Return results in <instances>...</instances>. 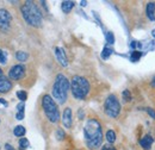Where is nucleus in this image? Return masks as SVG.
Masks as SVG:
<instances>
[{"label":"nucleus","mask_w":155,"mask_h":150,"mask_svg":"<svg viewBox=\"0 0 155 150\" xmlns=\"http://www.w3.org/2000/svg\"><path fill=\"white\" fill-rule=\"evenodd\" d=\"M84 136L86 145L91 150H97L103 143L101 125L97 119H88L84 126Z\"/></svg>","instance_id":"1"},{"label":"nucleus","mask_w":155,"mask_h":150,"mask_svg":"<svg viewBox=\"0 0 155 150\" xmlns=\"http://www.w3.org/2000/svg\"><path fill=\"white\" fill-rule=\"evenodd\" d=\"M20 12L23 15V18L30 26L39 28L42 25V13L34 1H25L20 7Z\"/></svg>","instance_id":"2"},{"label":"nucleus","mask_w":155,"mask_h":150,"mask_svg":"<svg viewBox=\"0 0 155 150\" xmlns=\"http://www.w3.org/2000/svg\"><path fill=\"white\" fill-rule=\"evenodd\" d=\"M71 87V82L63 74H58L55 79V82L53 85V99H55L58 104H64L67 100L68 91Z\"/></svg>","instance_id":"3"},{"label":"nucleus","mask_w":155,"mask_h":150,"mask_svg":"<svg viewBox=\"0 0 155 150\" xmlns=\"http://www.w3.org/2000/svg\"><path fill=\"white\" fill-rule=\"evenodd\" d=\"M71 91L75 99L82 100L87 96L90 92V82L86 77L75 75L71 80Z\"/></svg>","instance_id":"4"},{"label":"nucleus","mask_w":155,"mask_h":150,"mask_svg":"<svg viewBox=\"0 0 155 150\" xmlns=\"http://www.w3.org/2000/svg\"><path fill=\"white\" fill-rule=\"evenodd\" d=\"M42 107L44 110V113L47 116V118L51 122V123H58L60 120V111H58V107L55 103V100L45 94L43 98H42Z\"/></svg>","instance_id":"5"},{"label":"nucleus","mask_w":155,"mask_h":150,"mask_svg":"<svg viewBox=\"0 0 155 150\" xmlns=\"http://www.w3.org/2000/svg\"><path fill=\"white\" fill-rule=\"evenodd\" d=\"M104 110H105V113L111 118L118 117V114L120 113V104H119L116 95L110 94L106 98V100L104 103Z\"/></svg>","instance_id":"6"},{"label":"nucleus","mask_w":155,"mask_h":150,"mask_svg":"<svg viewBox=\"0 0 155 150\" xmlns=\"http://www.w3.org/2000/svg\"><path fill=\"white\" fill-rule=\"evenodd\" d=\"M11 20H12L11 13L5 8H0V30L1 31H7L10 29Z\"/></svg>","instance_id":"7"},{"label":"nucleus","mask_w":155,"mask_h":150,"mask_svg":"<svg viewBox=\"0 0 155 150\" xmlns=\"http://www.w3.org/2000/svg\"><path fill=\"white\" fill-rule=\"evenodd\" d=\"M25 74V67L23 64H16L10 68L8 70V77L11 80H20Z\"/></svg>","instance_id":"8"},{"label":"nucleus","mask_w":155,"mask_h":150,"mask_svg":"<svg viewBox=\"0 0 155 150\" xmlns=\"http://www.w3.org/2000/svg\"><path fill=\"white\" fill-rule=\"evenodd\" d=\"M55 55H56V58H58V63L62 66V67H67L68 66V60H67V56L64 54V50L62 48H55Z\"/></svg>","instance_id":"9"},{"label":"nucleus","mask_w":155,"mask_h":150,"mask_svg":"<svg viewBox=\"0 0 155 150\" xmlns=\"http://www.w3.org/2000/svg\"><path fill=\"white\" fill-rule=\"evenodd\" d=\"M12 88V82L5 77V76H0V93H7L10 92Z\"/></svg>","instance_id":"10"},{"label":"nucleus","mask_w":155,"mask_h":150,"mask_svg":"<svg viewBox=\"0 0 155 150\" xmlns=\"http://www.w3.org/2000/svg\"><path fill=\"white\" fill-rule=\"evenodd\" d=\"M62 124L67 129H69L72 126V110L69 107H67L63 111V114H62Z\"/></svg>","instance_id":"11"},{"label":"nucleus","mask_w":155,"mask_h":150,"mask_svg":"<svg viewBox=\"0 0 155 150\" xmlns=\"http://www.w3.org/2000/svg\"><path fill=\"white\" fill-rule=\"evenodd\" d=\"M153 142H154L153 137H152L150 135H146V136L140 141V145H141L144 150H150Z\"/></svg>","instance_id":"12"},{"label":"nucleus","mask_w":155,"mask_h":150,"mask_svg":"<svg viewBox=\"0 0 155 150\" xmlns=\"http://www.w3.org/2000/svg\"><path fill=\"white\" fill-rule=\"evenodd\" d=\"M74 7V1H71V0H64L61 2V10L64 12V13H69Z\"/></svg>","instance_id":"13"},{"label":"nucleus","mask_w":155,"mask_h":150,"mask_svg":"<svg viewBox=\"0 0 155 150\" xmlns=\"http://www.w3.org/2000/svg\"><path fill=\"white\" fill-rule=\"evenodd\" d=\"M147 16L152 21L155 20V2H149L147 5Z\"/></svg>","instance_id":"14"},{"label":"nucleus","mask_w":155,"mask_h":150,"mask_svg":"<svg viewBox=\"0 0 155 150\" xmlns=\"http://www.w3.org/2000/svg\"><path fill=\"white\" fill-rule=\"evenodd\" d=\"M25 128L24 126H21V125H18V126H16L15 128V130H13V133H15V136H17V137H23L24 135H25Z\"/></svg>","instance_id":"15"},{"label":"nucleus","mask_w":155,"mask_h":150,"mask_svg":"<svg viewBox=\"0 0 155 150\" xmlns=\"http://www.w3.org/2000/svg\"><path fill=\"white\" fill-rule=\"evenodd\" d=\"M106 141L109 143H115V141H116V132L114 131V130H107V132H106Z\"/></svg>","instance_id":"16"},{"label":"nucleus","mask_w":155,"mask_h":150,"mask_svg":"<svg viewBox=\"0 0 155 150\" xmlns=\"http://www.w3.org/2000/svg\"><path fill=\"white\" fill-rule=\"evenodd\" d=\"M29 57V54L25 53V51H17L16 53V58L19 61V62H25Z\"/></svg>","instance_id":"17"},{"label":"nucleus","mask_w":155,"mask_h":150,"mask_svg":"<svg viewBox=\"0 0 155 150\" xmlns=\"http://www.w3.org/2000/svg\"><path fill=\"white\" fill-rule=\"evenodd\" d=\"M112 53H114L112 49H110L109 47H105V48L103 49V51H101V58H103V60H107Z\"/></svg>","instance_id":"18"},{"label":"nucleus","mask_w":155,"mask_h":150,"mask_svg":"<svg viewBox=\"0 0 155 150\" xmlns=\"http://www.w3.org/2000/svg\"><path fill=\"white\" fill-rule=\"evenodd\" d=\"M30 147V143H29V141H28V138H25V137H23L21 139H19V148L21 150H25L26 148H29Z\"/></svg>","instance_id":"19"},{"label":"nucleus","mask_w":155,"mask_h":150,"mask_svg":"<svg viewBox=\"0 0 155 150\" xmlns=\"http://www.w3.org/2000/svg\"><path fill=\"white\" fill-rule=\"evenodd\" d=\"M142 56V53L141 51H137V50H134L131 54H130V60L133 61V62H137L140 58Z\"/></svg>","instance_id":"20"},{"label":"nucleus","mask_w":155,"mask_h":150,"mask_svg":"<svg viewBox=\"0 0 155 150\" xmlns=\"http://www.w3.org/2000/svg\"><path fill=\"white\" fill-rule=\"evenodd\" d=\"M122 96H123V100H124L125 103H129V101H131V92H130V91H128V90L123 91V93H122Z\"/></svg>","instance_id":"21"},{"label":"nucleus","mask_w":155,"mask_h":150,"mask_svg":"<svg viewBox=\"0 0 155 150\" xmlns=\"http://www.w3.org/2000/svg\"><path fill=\"white\" fill-rule=\"evenodd\" d=\"M17 98L19 99L20 101H24L25 103V100L28 99V94H26L25 91H18L17 92Z\"/></svg>","instance_id":"22"},{"label":"nucleus","mask_w":155,"mask_h":150,"mask_svg":"<svg viewBox=\"0 0 155 150\" xmlns=\"http://www.w3.org/2000/svg\"><path fill=\"white\" fill-rule=\"evenodd\" d=\"M55 136H56V139H58V141H63L64 137H66V133H64V131H63L62 129H58V130H56V133H55Z\"/></svg>","instance_id":"23"},{"label":"nucleus","mask_w":155,"mask_h":150,"mask_svg":"<svg viewBox=\"0 0 155 150\" xmlns=\"http://www.w3.org/2000/svg\"><path fill=\"white\" fill-rule=\"evenodd\" d=\"M106 42H107V44H114L115 43V36H114V34L111 32V31H109L107 34H106Z\"/></svg>","instance_id":"24"},{"label":"nucleus","mask_w":155,"mask_h":150,"mask_svg":"<svg viewBox=\"0 0 155 150\" xmlns=\"http://www.w3.org/2000/svg\"><path fill=\"white\" fill-rule=\"evenodd\" d=\"M6 62H7V56H6V53L2 50V49H0V63L1 64H6Z\"/></svg>","instance_id":"25"},{"label":"nucleus","mask_w":155,"mask_h":150,"mask_svg":"<svg viewBox=\"0 0 155 150\" xmlns=\"http://www.w3.org/2000/svg\"><path fill=\"white\" fill-rule=\"evenodd\" d=\"M141 47H142V44H141V43H138V42H136V41H133V42L130 43V48H133V49L141 48Z\"/></svg>","instance_id":"26"},{"label":"nucleus","mask_w":155,"mask_h":150,"mask_svg":"<svg viewBox=\"0 0 155 150\" xmlns=\"http://www.w3.org/2000/svg\"><path fill=\"white\" fill-rule=\"evenodd\" d=\"M24 107H25V103H24V101H20L19 104L17 105V110H18V112H24Z\"/></svg>","instance_id":"27"},{"label":"nucleus","mask_w":155,"mask_h":150,"mask_svg":"<svg viewBox=\"0 0 155 150\" xmlns=\"http://www.w3.org/2000/svg\"><path fill=\"white\" fill-rule=\"evenodd\" d=\"M24 117H25L24 112H17V114H16L17 120H23V119H24Z\"/></svg>","instance_id":"28"},{"label":"nucleus","mask_w":155,"mask_h":150,"mask_svg":"<svg viewBox=\"0 0 155 150\" xmlns=\"http://www.w3.org/2000/svg\"><path fill=\"white\" fill-rule=\"evenodd\" d=\"M147 113H148L153 119H155V111L153 109H147Z\"/></svg>","instance_id":"29"},{"label":"nucleus","mask_w":155,"mask_h":150,"mask_svg":"<svg viewBox=\"0 0 155 150\" xmlns=\"http://www.w3.org/2000/svg\"><path fill=\"white\" fill-rule=\"evenodd\" d=\"M101 150H116V149H115L114 147H111V145L107 144V145H104V147L101 148Z\"/></svg>","instance_id":"30"},{"label":"nucleus","mask_w":155,"mask_h":150,"mask_svg":"<svg viewBox=\"0 0 155 150\" xmlns=\"http://www.w3.org/2000/svg\"><path fill=\"white\" fill-rule=\"evenodd\" d=\"M0 105H4V106L6 107V106H7L8 104H7V101H6L5 99H1V98H0Z\"/></svg>","instance_id":"31"},{"label":"nucleus","mask_w":155,"mask_h":150,"mask_svg":"<svg viewBox=\"0 0 155 150\" xmlns=\"http://www.w3.org/2000/svg\"><path fill=\"white\" fill-rule=\"evenodd\" d=\"M5 148H6L7 150H15V148H13L11 144H8V143H6V144H5Z\"/></svg>","instance_id":"32"},{"label":"nucleus","mask_w":155,"mask_h":150,"mask_svg":"<svg viewBox=\"0 0 155 150\" xmlns=\"http://www.w3.org/2000/svg\"><path fill=\"white\" fill-rule=\"evenodd\" d=\"M79 118L82 119L84 118V113H82V110H79Z\"/></svg>","instance_id":"33"},{"label":"nucleus","mask_w":155,"mask_h":150,"mask_svg":"<svg viewBox=\"0 0 155 150\" xmlns=\"http://www.w3.org/2000/svg\"><path fill=\"white\" fill-rule=\"evenodd\" d=\"M80 5H81L82 7H85V6L87 5V1H81V2H80Z\"/></svg>","instance_id":"34"},{"label":"nucleus","mask_w":155,"mask_h":150,"mask_svg":"<svg viewBox=\"0 0 155 150\" xmlns=\"http://www.w3.org/2000/svg\"><path fill=\"white\" fill-rule=\"evenodd\" d=\"M150 85L153 86V87H155V76L153 77V80H152V82H150Z\"/></svg>","instance_id":"35"},{"label":"nucleus","mask_w":155,"mask_h":150,"mask_svg":"<svg viewBox=\"0 0 155 150\" xmlns=\"http://www.w3.org/2000/svg\"><path fill=\"white\" fill-rule=\"evenodd\" d=\"M152 35H153V37H155V29L153 30V31H152Z\"/></svg>","instance_id":"36"},{"label":"nucleus","mask_w":155,"mask_h":150,"mask_svg":"<svg viewBox=\"0 0 155 150\" xmlns=\"http://www.w3.org/2000/svg\"><path fill=\"white\" fill-rule=\"evenodd\" d=\"M1 75H2V70H1V69H0V76H1Z\"/></svg>","instance_id":"37"}]
</instances>
